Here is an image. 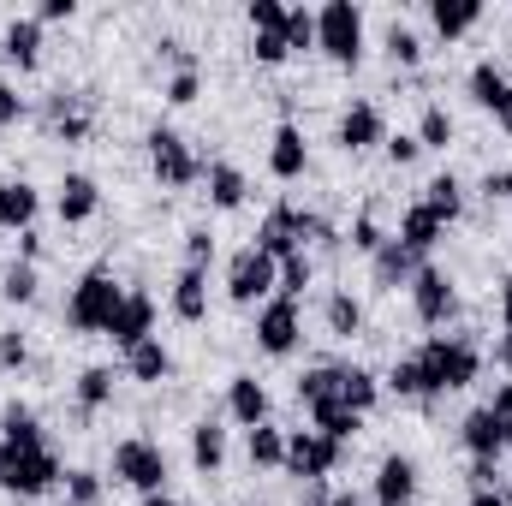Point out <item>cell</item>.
Masks as SVG:
<instances>
[{
    "label": "cell",
    "instance_id": "d4e9b609",
    "mask_svg": "<svg viewBox=\"0 0 512 506\" xmlns=\"http://www.w3.org/2000/svg\"><path fill=\"white\" fill-rule=\"evenodd\" d=\"M310 423H316V435H328V441H352V435H358V411H346L340 399L310 405Z\"/></svg>",
    "mask_w": 512,
    "mask_h": 506
},
{
    "label": "cell",
    "instance_id": "7bdbcfd3",
    "mask_svg": "<svg viewBox=\"0 0 512 506\" xmlns=\"http://www.w3.org/2000/svg\"><path fill=\"white\" fill-rule=\"evenodd\" d=\"M387 239H382V227H376V215H358V227H352V251H364V256H376Z\"/></svg>",
    "mask_w": 512,
    "mask_h": 506
},
{
    "label": "cell",
    "instance_id": "ba28073f",
    "mask_svg": "<svg viewBox=\"0 0 512 506\" xmlns=\"http://www.w3.org/2000/svg\"><path fill=\"white\" fill-rule=\"evenodd\" d=\"M334 465H340V441H328V435H316V429H298V435L286 441V471H292V477L322 483Z\"/></svg>",
    "mask_w": 512,
    "mask_h": 506
},
{
    "label": "cell",
    "instance_id": "d6986e66",
    "mask_svg": "<svg viewBox=\"0 0 512 506\" xmlns=\"http://www.w3.org/2000/svg\"><path fill=\"white\" fill-rule=\"evenodd\" d=\"M370 262H376V286H387V292H393V286H411V280H417V268H423V256L405 251L399 239H387Z\"/></svg>",
    "mask_w": 512,
    "mask_h": 506
},
{
    "label": "cell",
    "instance_id": "60d3db41",
    "mask_svg": "<svg viewBox=\"0 0 512 506\" xmlns=\"http://www.w3.org/2000/svg\"><path fill=\"white\" fill-rule=\"evenodd\" d=\"M251 24H256V36H280L286 30V6L280 0H251Z\"/></svg>",
    "mask_w": 512,
    "mask_h": 506
},
{
    "label": "cell",
    "instance_id": "52a82bcc",
    "mask_svg": "<svg viewBox=\"0 0 512 506\" xmlns=\"http://www.w3.org/2000/svg\"><path fill=\"white\" fill-rule=\"evenodd\" d=\"M280 286V262L274 256H262L256 245L233 256V268H227V292H233V304H256V298H268Z\"/></svg>",
    "mask_w": 512,
    "mask_h": 506
},
{
    "label": "cell",
    "instance_id": "8d00e7d4",
    "mask_svg": "<svg viewBox=\"0 0 512 506\" xmlns=\"http://www.w3.org/2000/svg\"><path fill=\"white\" fill-rule=\"evenodd\" d=\"M286 48H316V12H304V6H286Z\"/></svg>",
    "mask_w": 512,
    "mask_h": 506
},
{
    "label": "cell",
    "instance_id": "f35d334b",
    "mask_svg": "<svg viewBox=\"0 0 512 506\" xmlns=\"http://www.w3.org/2000/svg\"><path fill=\"white\" fill-rule=\"evenodd\" d=\"M0 292H6L12 304H30V298H36V268H30V262H12L6 280H0Z\"/></svg>",
    "mask_w": 512,
    "mask_h": 506
},
{
    "label": "cell",
    "instance_id": "db71d44e",
    "mask_svg": "<svg viewBox=\"0 0 512 506\" xmlns=\"http://www.w3.org/2000/svg\"><path fill=\"white\" fill-rule=\"evenodd\" d=\"M471 506H512V501L501 495V489H477V495H471Z\"/></svg>",
    "mask_w": 512,
    "mask_h": 506
},
{
    "label": "cell",
    "instance_id": "cb8c5ba5",
    "mask_svg": "<svg viewBox=\"0 0 512 506\" xmlns=\"http://www.w3.org/2000/svg\"><path fill=\"white\" fill-rule=\"evenodd\" d=\"M126 370L137 381H167V376H173V358H167V346L149 334L143 346H131V352H126Z\"/></svg>",
    "mask_w": 512,
    "mask_h": 506
},
{
    "label": "cell",
    "instance_id": "f907efd6",
    "mask_svg": "<svg viewBox=\"0 0 512 506\" xmlns=\"http://www.w3.org/2000/svg\"><path fill=\"white\" fill-rule=\"evenodd\" d=\"M78 6L72 0H42V12H36V24H60V18H72Z\"/></svg>",
    "mask_w": 512,
    "mask_h": 506
},
{
    "label": "cell",
    "instance_id": "681fc988",
    "mask_svg": "<svg viewBox=\"0 0 512 506\" xmlns=\"http://www.w3.org/2000/svg\"><path fill=\"white\" fill-rule=\"evenodd\" d=\"M489 411L501 417V429H507V447H512V381L501 387V393H495V405H489Z\"/></svg>",
    "mask_w": 512,
    "mask_h": 506
},
{
    "label": "cell",
    "instance_id": "e575fe53",
    "mask_svg": "<svg viewBox=\"0 0 512 506\" xmlns=\"http://www.w3.org/2000/svg\"><path fill=\"white\" fill-rule=\"evenodd\" d=\"M447 137H453V120H447V108H423V120H417V143L423 149H447Z\"/></svg>",
    "mask_w": 512,
    "mask_h": 506
},
{
    "label": "cell",
    "instance_id": "ac0fdd59",
    "mask_svg": "<svg viewBox=\"0 0 512 506\" xmlns=\"http://www.w3.org/2000/svg\"><path fill=\"white\" fill-rule=\"evenodd\" d=\"M441 233H447V221H441V215H435L429 203H411L393 239H399L405 251H417V256H423V251H429V245H435V239H441Z\"/></svg>",
    "mask_w": 512,
    "mask_h": 506
},
{
    "label": "cell",
    "instance_id": "94428289",
    "mask_svg": "<svg viewBox=\"0 0 512 506\" xmlns=\"http://www.w3.org/2000/svg\"><path fill=\"white\" fill-rule=\"evenodd\" d=\"M66 506H72V501H66Z\"/></svg>",
    "mask_w": 512,
    "mask_h": 506
},
{
    "label": "cell",
    "instance_id": "bcb514c9",
    "mask_svg": "<svg viewBox=\"0 0 512 506\" xmlns=\"http://www.w3.org/2000/svg\"><path fill=\"white\" fill-rule=\"evenodd\" d=\"M417 155H423V143H417V137H405V131H399V137H387V161H393V167H411Z\"/></svg>",
    "mask_w": 512,
    "mask_h": 506
},
{
    "label": "cell",
    "instance_id": "b9f144b4",
    "mask_svg": "<svg viewBox=\"0 0 512 506\" xmlns=\"http://www.w3.org/2000/svg\"><path fill=\"white\" fill-rule=\"evenodd\" d=\"M66 495H72V506H96L102 501V477L96 471H72L66 477Z\"/></svg>",
    "mask_w": 512,
    "mask_h": 506
},
{
    "label": "cell",
    "instance_id": "e0dca14e",
    "mask_svg": "<svg viewBox=\"0 0 512 506\" xmlns=\"http://www.w3.org/2000/svg\"><path fill=\"white\" fill-rule=\"evenodd\" d=\"M36 221V191L24 179H0V233H30Z\"/></svg>",
    "mask_w": 512,
    "mask_h": 506
},
{
    "label": "cell",
    "instance_id": "5b68a950",
    "mask_svg": "<svg viewBox=\"0 0 512 506\" xmlns=\"http://www.w3.org/2000/svg\"><path fill=\"white\" fill-rule=\"evenodd\" d=\"M149 167H155V179H161V185H173V191L203 179V161L185 149V137H179V131H167V126L149 131Z\"/></svg>",
    "mask_w": 512,
    "mask_h": 506
},
{
    "label": "cell",
    "instance_id": "3957f363",
    "mask_svg": "<svg viewBox=\"0 0 512 506\" xmlns=\"http://www.w3.org/2000/svg\"><path fill=\"white\" fill-rule=\"evenodd\" d=\"M316 48L328 60H340V66H358V54H364V12L352 0H328L316 12Z\"/></svg>",
    "mask_w": 512,
    "mask_h": 506
},
{
    "label": "cell",
    "instance_id": "7dc6e473",
    "mask_svg": "<svg viewBox=\"0 0 512 506\" xmlns=\"http://www.w3.org/2000/svg\"><path fill=\"white\" fill-rule=\"evenodd\" d=\"M251 54L262 60V66H280V60H286L292 48H286V36H256V48H251Z\"/></svg>",
    "mask_w": 512,
    "mask_h": 506
},
{
    "label": "cell",
    "instance_id": "f5cc1de1",
    "mask_svg": "<svg viewBox=\"0 0 512 506\" xmlns=\"http://www.w3.org/2000/svg\"><path fill=\"white\" fill-rule=\"evenodd\" d=\"M483 191H489V203H495V197H512V173H489Z\"/></svg>",
    "mask_w": 512,
    "mask_h": 506
},
{
    "label": "cell",
    "instance_id": "6da1fadb",
    "mask_svg": "<svg viewBox=\"0 0 512 506\" xmlns=\"http://www.w3.org/2000/svg\"><path fill=\"white\" fill-rule=\"evenodd\" d=\"M483 370V358H477V346L471 340H423V352L417 358H405V364H393V393H459V387H471Z\"/></svg>",
    "mask_w": 512,
    "mask_h": 506
},
{
    "label": "cell",
    "instance_id": "11a10c76",
    "mask_svg": "<svg viewBox=\"0 0 512 506\" xmlns=\"http://www.w3.org/2000/svg\"><path fill=\"white\" fill-rule=\"evenodd\" d=\"M489 114H495V120H501V126L512 131V90H507V96H501V102H495V108H489Z\"/></svg>",
    "mask_w": 512,
    "mask_h": 506
},
{
    "label": "cell",
    "instance_id": "9f6ffc18",
    "mask_svg": "<svg viewBox=\"0 0 512 506\" xmlns=\"http://www.w3.org/2000/svg\"><path fill=\"white\" fill-rule=\"evenodd\" d=\"M328 506H358V495H328Z\"/></svg>",
    "mask_w": 512,
    "mask_h": 506
},
{
    "label": "cell",
    "instance_id": "7c38bea8",
    "mask_svg": "<svg viewBox=\"0 0 512 506\" xmlns=\"http://www.w3.org/2000/svg\"><path fill=\"white\" fill-rule=\"evenodd\" d=\"M370 143H387V126H382V108L376 102H352L340 114V149H370Z\"/></svg>",
    "mask_w": 512,
    "mask_h": 506
},
{
    "label": "cell",
    "instance_id": "74e56055",
    "mask_svg": "<svg viewBox=\"0 0 512 506\" xmlns=\"http://www.w3.org/2000/svg\"><path fill=\"white\" fill-rule=\"evenodd\" d=\"M304 286H310V256H304V251L280 256V298H298Z\"/></svg>",
    "mask_w": 512,
    "mask_h": 506
},
{
    "label": "cell",
    "instance_id": "ab89813d",
    "mask_svg": "<svg viewBox=\"0 0 512 506\" xmlns=\"http://www.w3.org/2000/svg\"><path fill=\"white\" fill-rule=\"evenodd\" d=\"M387 54H393L399 66H417V60H423V42H417V30L393 24V30H387Z\"/></svg>",
    "mask_w": 512,
    "mask_h": 506
},
{
    "label": "cell",
    "instance_id": "277c9868",
    "mask_svg": "<svg viewBox=\"0 0 512 506\" xmlns=\"http://www.w3.org/2000/svg\"><path fill=\"white\" fill-rule=\"evenodd\" d=\"M54 477H60L54 447H0V489L42 495V489H54Z\"/></svg>",
    "mask_w": 512,
    "mask_h": 506
},
{
    "label": "cell",
    "instance_id": "9a60e30c",
    "mask_svg": "<svg viewBox=\"0 0 512 506\" xmlns=\"http://www.w3.org/2000/svg\"><path fill=\"white\" fill-rule=\"evenodd\" d=\"M173 316L179 322H203L209 316V274L203 268H179V280H173Z\"/></svg>",
    "mask_w": 512,
    "mask_h": 506
},
{
    "label": "cell",
    "instance_id": "8992f818",
    "mask_svg": "<svg viewBox=\"0 0 512 506\" xmlns=\"http://www.w3.org/2000/svg\"><path fill=\"white\" fill-rule=\"evenodd\" d=\"M114 477L131 483V489H143V495H161V483H167V453H161L155 441H120V447H114Z\"/></svg>",
    "mask_w": 512,
    "mask_h": 506
},
{
    "label": "cell",
    "instance_id": "484cf974",
    "mask_svg": "<svg viewBox=\"0 0 512 506\" xmlns=\"http://www.w3.org/2000/svg\"><path fill=\"white\" fill-rule=\"evenodd\" d=\"M0 48H6V60L36 66V60H42V24H36V18H18V24L6 30V42H0Z\"/></svg>",
    "mask_w": 512,
    "mask_h": 506
},
{
    "label": "cell",
    "instance_id": "ee69618b",
    "mask_svg": "<svg viewBox=\"0 0 512 506\" xmlns=\"http://www.w3.org/2000/svg\"><path fill=\"white\" fill-rule=\"evenodd\" d=\"M209 256H215V239H209L203 227H197V233H185V262H191V268H209Z\"/></svg>",
    "mask_w": 512,
    "mask_h": 506
},
{
    "label": "cell",
    "instance_id": "4fadbf2b",
    "mask_svg": "<svg viewBox=\"0 0 512 506\" xmlns=\"http://www.w3.org/2000/svg\"><path fill=\"white\" fill-rule=\"evenodd\" d=\"M411 495H417V465L405 453H387L376 471V506H405Z\"/></svg>",
    "mask_w": 512,
    "mask_h": 506
},
{
    "label": "cell",
    "instance_id": "ffe728a7",
    "mask_svg": "<svg viewBox=\"0 0 512 506\" xmlns=\"http://www.w3.org/2000/svg\"><path fill=\"white\" fill-rule=\"evenodd\" d=\"M304 161H310V155H304V131L286 120V126L274 131V149H268V173H274V179H298V173H304Z\"/></svg>",
    "mask_w": 512,
    "mask_h": 506
},
{
    "label": "cell",
    "instance_id": "d590c367",
    "mask_svg": "<svg viewBox=\"0 0 512 506\" xmlns=\"http://www.w3.org/2000/svg\"><path fill=\"white\" fill-rule=\"evenodd\" d=\"M507 90H512V84L501 78V72H495V66H489V60H483V66H471V96H477L483 108H495Z\"/></svg>",
    "mask_w": 512,
    "mask_h": 506
},
{
    "label": "cell",
    "instance_id": "603a6c76",
    "mask_svg": "<svg viewBox=\"0 0 512 506\" xmlns=\"http://www.w3.org/2000/svg\"><path fill=\"white\" fill-rule=\"evenodd\" d=\"M221 459H227V429H221L215 417H203V423L191 429V465H197V471H221Z\"/></svg>",
    "mask_w": 512,
    "mask_h": 506
},
{
    "label": "cell",
    "instance_id": "2e32d148",
    "mask_svg": "<svg viewBox=\"0 0 512 506\" xmlns=\"http://www.w3.org/2000/svg\"><path fill=\"white\" fill-rule=\"evenodd\" d=\"M459 435H465L471 459H489V465H495V453L507 447V429H501V417H495L489 405H477V411L465 417V429H459Z\"/></svg>",
    "mask_w": 512,
    "mask_h": 506
},
{
    "label": "cell",
    "instance_id": "44dd1931",
    "mask_svg": "<svg viewBox=\"0 0 512 506\" xmlns=\"http://www.w3.org/2000/svg\"><path fill=\"white\" fill-rule=\"evenodd\" d=\"M227 411H233L245 429L268 423V393H262V381L256 376H233V387H227Z\"/></svg>",
    "mask_w": 512,
    "mask_h": 506
},
{
    "label": "cell",
    "instance_id": "91938a15",
    "mask_svg": "<svg viewBox=\"0 0 512 506\" xmlns=\"http://www.w3.org/2000/svg\"><path fill=\"white\" fill-rule=\"evenodd\" d=\"M143 506H173L167 495H143Z\"/></svg>",
    "mask_w": 512,
    "mask_h": 506
},
{
    "label": "cell",
    "instance_id": "83f0119b",
    "mask_svg": "<svg viewBox=\"0 0 512 506\" xmlns=\"http://www.w3.org/2000/svg\"><path fill=\"white\" fill-rule=\"evenodd\" d=\"M340 405L364 417V411L376 405V376H370V370H340Z\"/></svg>",
    "mask_w": 512,
    "mask_h": 506
},
{
    "label": "cell",
    "instance_id": "d6a6232c",
    "mask_svg": "<svg viewBox=\"0 0 512 506\" xmlns=\"http://www.w3.org/2000/svg\"><path fill=\"white\" fill-rule=\"evenodd\" d=\"M298 399H304V405H322V399H340V370H334V364H322V370H310V376L298 381Z\"/></svg>",
    "mask_w": 512,
    "mask_h": 506
},
{
    "label": "cell",
    "instance_id": "f1b7e54d",
    "mask_svg": "<svg viewBox=\"0 0 512 506\" xmlns=\"http://www.w3.org/2000/svg\"><path fill=\"white\" fill-rule=\"evenodd\" d=\"M328 328H334L340 340H352V334L364 328V304H358L352 292H334V298H328Z\"/></svg>",
    "mask_w": 512,
    "mask_h": 506
},
{
    "label": "cell",
    "instance_id": "816d5d0a",
    "mask_svg": "<svg viewBox=\"0 0 512 506\" xmlns=\"http://www.w3.org/2000/svg\"><path fill=\"white\" fill-rule=\"evenodd\" d=\"M0 364H6V370L24 364V340H18V334H0Z\"/></svg>",
    "mask_w": 512,
    "mask_h": 506
},
{
    "label": "cell",
    "instance_id": "7402d4cb",
    "mask_svg": "<svg viewBox=\"0 0 512 506\" xmlns=\"http://www.w3.org/2000/svg\"><path fill=\"white\" fill-rule=\"evenodd\" d=\"M429 18H435V30L453 42V36H465V30L483 18V0H429Z\"/></svg>",
    "mask_w": 512,
    "mask_h": 506
},
{
    "label": "cell",
    "instance_id": "5bb4252c",
    "mask_svg": "<svg viewBox=\"0 0 512 506\" xmlns=\"http://www.w3.org/2000/svg\"><path fill=\"white\" fill-rule=\"evenodd\" d=\"M96 203H102V191H96V179L90 173H66L60 179V197H54V209H60V221H90L96 215Z\"/></svg>",
    "mask_w": 512,
    "mask_h": 506
},
{
    "label": "cell",
    "instance_id": "6f0895ef",
    "mask_svg": "<svg viewBox=\"0 0 512 506\" xmlns=\"http://www.w3.org/2000/svg\"><path fill=\"white\" fill-rule=\"evenodd\" d=\"M501 364H507V370H512V334H507V340H501Z\"/></svg>",
    "mask_w": 512,
    "mask_h": 506
},
{
    "label": "cell",
    "instance_id": "7a4b0ae2",
    "mask_svg": "<svg viewBox=\"0 0 512 506\" xmlns=\"http://www.w3.org/2000/svg\"><path fill=\"white\" fill-rule=\"evenodd\" d=\"M126 304V292L114 286V274L108 268H90L78 286H72V304H66V322L78 328V334H108V322H114V310Z\"/></svg>",
    "mask_w": 512,
    "mask_h": 506
},
{
    "label": "cell",
    "instance_id": "8fae6325",
    "mask_svg": "<svg viewBox=\"0 0 512 506\" xmlns=\"http://www.w3.org/2000/svg\"><path fill=\"white\" fill-rule=\"evenodd\" d=\"M411 304H417V322H447L453 316V280L441 274V268H417V280H411Z\"/></svg>",
    "mask_w": 512,
    "mask_h": 506
},
{
    "label": "cell",
    "instance_id": "f546056e",
    "mask_svg": "<svg viewBox=\"0 0 512 506\" xmlns=\"http://www.w3.org/2000/svg\"><path fill=\"white\" fill-rule=\"evenodd\" d=\"M0 429H6V441H0V447H48V441H42V423H36L24 405H12Z\"/></svg>",
    "mask_w": 512,
    "mask_h": 506
},
{
    "label": "cell",
    "instance_id": "30bf717a",
    "mask_svg": "<svg viewBox=\"0 0 512 506\" xmlns=\"http://www.w3.org/2000/svg\"><path fill=\"white\" fill-rule=\"evenodd\" d=\"M149 328H155V298H149V292H126V304H120L114 322H108V340L131 352V346L149 340Z\"/></svg>",
    "mask_w": 512,
    "mask_h": 506
},
{
    "label": "cell",
    "instance_id": "4dcf8cb0",
    "mask_svg": "<svg viewBox=\"0 0 512 506\" xmlns=\"http://www.w3.org/2000/svg\"><path fill=\"white\" fill-rule=\"evenodd\" d=\"M423 191H429L423 203H429V209H435L441 221H453V215H459V203H465V197H459V179H453V173H441V179H429Z\"/></svg>",
    "mask_w": 512,
    "mask_h": 506
},
{
    "label": "cell",
    "instance_id": "1f68e13d",
    "mask_svg": "<svg viewBox=\"0 0 512 506\" xmlns=\"http://www.w3.org/2000/svg\"><path fill=\"white\" fill-rule=\"evenodd\" d=\"M108 399H114V370H84L78 376V405L84 411H102Z\"/></svg>",
    "mask_w": 512,
    "mask_h": 506
},
{
    "label": "cell",
    "instance_id": "c3c4849f",
    "mask_svg": "<svg viewBox=\"0 0 512 506\" xmlns=\"http://www.w3.org/2000/svg\"><path fill=\"white\" fill-rule=\"evenodd\" d=\"M18 114H24L18 90H12V84H0V131H6V126H18Z\"/></svg>",
    "mask_w": 512,
    "mask_h": 506
},
{
    "label": "cell",
    "instance_id": "4316f807",
    "mask_svg": "<svg viewBox=\"0 0 512 506\" xmlns=\"http://www.w3.org/2000/svg\"><path fill=\"white\" fill-rule=\"evenodd\" d=\"M245 191H251V185H245V173H239V167H227V161H215V167H209V197H215V209H239V203H245Z\"/></svg>",
    "mask_w": 512,
    "mask_h": 506
},
{
    "label": "cell",
    "instance_id": "836d02e7",
    "mask_svg": "<svg viewBox=\"0 0 512 506\" xmlns=\"http://www.w3.org/2000/svg\"><path fill=\"white\" fill-rule=\"evenodd\" d=\"M251 465H286V435L280 429H268V423L251 429Z\"/></svg>",
    "mask_w": 512,
    "mask_h": 506
},
{
    "label": "cell",
    "instance_id": "9c48e42d",
    "mask_svg": "<svg viewBox=\"0 0 512 506\" xmlns=\"http://www.w3.org/2000/svg\"><path fill=\"white\" fill-rule=\"evenodd\" d=\"M256 346L268 358H286L298 346V298H268L262 316H256Z\"/></svg>",
    "mask_w": 512,
    "mask_h": 506
},
{
    "label": "cell",
    "instance_id": "680465c9",
    "mask_svg": "<svg viewBox=\"0 0 512 506\" xmlns=\"http://www.w3.org/2000/svg\"><path fill=\"white\" fill-rule=\"evenodd\" d=\"M501 310H507V334H512V286H507V298H501Z\"/></svg>",
    "mask_w": 512,
    "mask_h": 506
},
{
    "label": "cell",
    "instance_id": "f6af8a7d",
    "mask_svg": "<svg viewBox=\"0 0 512 506\" xmlns=\"http://www.w3.org/2000/svg\"><path fill=\"white\" fill-rule=\"evenodd\" d=\"M167 102H197V66H185V72H173V84H167Z\"/></svg>",
    "mask_w": 512,
    "mask_h": 506
}]
</instances>
